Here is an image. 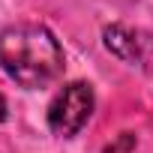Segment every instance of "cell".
I'll return each instance as SVG.
<instances>
[{
	"mask_svg": "<svg viewBox=\"0 0 153 153\" xmlns=\"http://www.w3.org/2000/svg\"><path fill=\"white\" fill-rule=\"evenodd\" d=\"M102 39H105V48L126 63H141V66L153 63V39L138 30H129L123 24H111L102 30Z\"/></svg>",
	"mask_w": 153,
	"mask_h": 153,
	"instance_id": "obj_3",
	"label": "cell"
},
{
	"mask_svg": "<svg viewBox=\"0 0 153 153\" xmlns=\"http://www.w3.org/2000/svg\"><path fill=\"white\" fill-rule=\"evenodd\" d=\"M93 87L84 81H69L63 84V90H57V96L48 105V129L60 138H72L78 135L90 114H93Z\"/></svg>",
	"mask_w": 153,
	"mask_h": 153,
	"instance_id": "obj_2",
	"label": "cell"
},
{
	"mask_svg": "<svg viewBox=\"0 0 153 153\" xmlns=\"http://www.w3.org/2000/svg\"><path fill=\"white\" fill-rule=\"evenodd\" d=\"M0 69L15 84L39 90L63 72V48L42 24H12L0 33Z\"/></svg>",
	"mask_w": 153,
	"mask_h": 153,
	"instance_id": "obj_1",
	"label": "cell"
},
{
	"mask_svg": "<svg viewBox=\"0 0 153 153\" xmlns=\"http://www.w3.org/2000/svg\"><path fill=\"white\" fill-rule=\"evenodd\" d=\"M9 117V108H6V99H3V93H0V123H3Z\"/></svg>",
	"mask_w": 153,
	"mask_h": 153,
	"instance_id": "obj_4",
	"label": "cell"
}]
</instances>
